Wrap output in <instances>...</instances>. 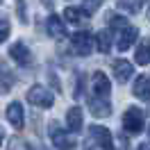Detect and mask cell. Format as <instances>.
<instances>
[{
	"label": "cell",
	"instance_id": "cell-23",
	"mask_svg": "<svg viewBox=\"0 0 150 150\" xmlns=\"http://www.w3.org/2000/svg\"><path fill=\"white\" fill-rule=\"evenodd\" d=\"M80 7H82V9H84L86 14H89V16H91V14H93V11L98 9V7H100V2H82V5H80Z\"/></svg>",
	"mask_w": 150,
	"mask_h": 150
},
{
	"label": "cell",
	"instance_id": "cell-1",
	"mask_svg": "<svg viewBox=\"0 0 150 150\" xmlns=\"http://www.w3.org/2000/svg\"><path fill=\"white\" fill-rule=\"evenodd\" d=\"M143 125H146L143 109L130 105V107H127V112L123 114V127H125V132H130V134H139V132L143 130Z\"/></svg>",
	"mask_w": 150,
	"mask_h": 150
},
{
	"label": "cell",
	"instance_id": "cell-27",
	"mask_svg": "<svg viewBox=\"0 0 150 150\" xmlns=\"http://www.w3.org/2000/svg\"><path fill=\"white\" fill-rule=\"evenodd\" d=\"M148 139H150V125H148Z\"/></svg>",
	"mask_w": 150,
	"mask_h": 150
},
{
	"label": "cell",
	"instance_id": "cell-26",
	"mask_svg": "<svg viewBox=\"0 0 150 150\" xmlns=\"http://www.w3.org/2000/svg\"><path fill=\"white\" fill-rule=\"evenodd\" d=\"M137 150H148V146H146V143H141V146H139Z\"/></svg>",
	"mask_w": 150,
	"mask_h": 150
},
{
	"label": "cell",
	"instance_id": "cell-13",
	"mask_svg": "<svg viewBox=\"0 0 150 150\" xmlns=\"http://www.w3.org/2000/svg\"><path fill=\"white\" fill-rule=\"evenodd\" d=\"M64 18L68 21V23H73V25H82V23H86V18H89V14H86L80 5L77 7H73V5H68L64 9Z\"/></svg>",
	"mask_w": 150,
	"mask_h": 150
},
{
	"label": "cell",
	"instance_id": "cell-10",
	"mask_svg": "<svg viewBox=\"0 0 150 150\" xmlns=\"http://www.w3.org/2000/svg\"><path fill=\"white\" fill-rule=\"evenodd\" d=\"M16 82V75L5 62H0V93H9L11 86Z\"/></svg>",
	"mask_w": 150,
	"mask_h": 150
},
{
	"label": "cell",
	"instance_id": "cell-12",
	"mask_svg": "<svg viewBox=\"0 0 150 150\" xmlns=\"http://www.w3.org/2000/svg\"><path fill=\"white\" fill-rule=\"evenodd\" d=\"M89 109H91V114H93L96 118H107V116L112 114V105H109V100H100V98H93V96H91Z\"/></svg>",
	"mask_w": 150,
	"mask_h": 150
},
{
	"label": "cell",
	"instance_id": "cell-21",
	"mask_svg": "<svg viewBox=\"0 0 150 150\" xmlns=\"http://www.w3.org/2000/svg\"><path fill=\"white\" fill-rule=\"evenodd\" d=\"M7 37H9V21L5 16H0V43L7 41Z\"/></svg>",
	"mask_w": 150,
	"mask_h": 150
},
{
	"label": "cell",
	"instance_id": "cell-14",
	"mask_svg": "<svg viewBox=\"0 0 150 150\" xmlns=\"http://www.w3.org/2000/svg\"><path fill=\"white\" fill-rule=\"evenodd\" d=\"M137 39H139V30L134 28V25H130V28H125L121 34H118V43H116V48H118V50H127Z\"/></svg>",
	"mask_w": 150,
	"mask_h": 150
},
{
	"label": "cell",
	"instance_id": "cell-20",
	"mask_svg": "<svg viewBox=\"0 0 150 150\" xmlns=\"http://www.w3.org/2000/svg\"><path fill=\"white\" fill-rule=\"evenodd\" d=\"M141 7H143V2H125V0H121V2H118V9L130 11V14H137V11H141Z\"/></svg>",
	"mask_w": 150,
	"mask_h": 150
},
{
	"label": "cell",
	"instance_id": "cell-24",
	"mask_svg": "<svg viewBox=\"0 0 150 150\" xmlns=\"http://www.w3.org/2000/svg\"><path fill=\"white\" fill-rule=\"evenodd\" d=\"M16 9H18V18H21V23H28V16H25V2H21Z\"/></svg>",
	"mask_w": 150,
	"mask_h": 150
},
{
	"label": "cell",
	"instance_id": "cell-22",
	"mask_svg": "<svg viewBox=\"0 0 150 150\" xmlns=\"http://www.w3.org/2000/svg\"><path fill=\"white\" fill-rule=\"evenodd\" d=\"M9 150H28V146H25V141H21V139H14L9 141Z\"/></svg>",
	"mask_w": 150,
	"mask_h": 150
},
{
	"label": "cell",
	"instance_id": "cell-7",
	"mask_svg": "<svg viewBox=\"0 0 150 150\" xmlns=\"http://www.w3.org/2000/svg\"><path fill=\"white\" fill-rule=\"evenodd\" d=\"M5 116H7V121H9L16 130H23V127H25V112H23V105L21 103H11L9 107H7Z\"/></svg>",
	"mask_w": 150,
	"mask_h": 150
},
{
	"label": "cell",
	"instance_id": "cell-17",
	"mask_svg": "<svg viewBox=\"0 0 150 150\" xmlns=\"http://www.w3.org/2000/svg\"><path fill=\"white\" fill-rule=\"evenodd\" d=\"M134 62H137V64H141V66H146V64L150 62V41H148V39H141V41H139Z\"/></svg>",
	"mask_w": 150,
	"mask_h": 150
},
{
	"label": "cell",
	"instance_id": "cell-18",
	"mask_svg": "<svg viewBox=\"0 0 150 150\" xmlns=\"http://www.w3.org/2000/svg\"><path fill=\"white\" fill-rule=\"evenodd\" d=\"M96 46H98V52H109V46H112L109 30H100V32L96 34Z\"/></svg>",
	"mask_w": 150,
	"mask_h": 150
},
{
	"label": "cell",
	"instance_id": "cell-11",
	"mask_svg": "<svg viewBox=\"0 0 150 150\" xmlns=\"http://www.w3.org/2000/svg\"><path fill=\"white\" fill-rule=\"evenodd\" d=\"M84 125V118H82V109L80 107H71L66 112V127L68 132H80Z\"/></svg>",
	"mask_w": 150,
	"mask_h": 150
},
{
	"label": "cell",
	"instance_id": "cell-5",
	"mask_svg": "<svg viewBox=\"0 0 150 150\" xmlns=\"http://www.w3.org/2000/svg\"><path fill=\"white\" fill-rule=\"evenodd\" d=\"M71 43H73L75 55H80V57H86L93 50V37H91V32H84V30L75 32L71 37Z\"/></svg>",
	"mask_w": 150,
	"mask_h": 150
},
{
	"label": "cell",
	"instance_id": "cell-28",
	"mask_svg": "<svg viewBox=\"0 0 150 150\" xmlns=\"http://www.w3.org/2000/svg\"><path fill=\"white\" fill-rule=\"evenodd\" d=\"M89 150H91V148H89Z\"/></svg>",
	"mask_w": 150,
	"mask_h": 150
},
{
	"label": "cell",
	"instance_id": "cell-8",
	"mask_svg": "<svg viewBox=\"0 0 150 150\" xmlns=\"http://www.w3.org/2000/svg\"><path fill=\"white\" fill-rule=\"evenodd\" d=\"M9 55L18 66H30L32 64V52H30V48L25 46V43H21V41L9 48Z\"/></svg>",
	"mask_w": 150,
	"mask_h": 150
},
{
	"label": "cell",
	"instance_id": "cell-19",
	"mask_svg": "<svg viewBox=\"0 0 150 150\" xmlns=\"http://www.w3.org/2000/svg\"><path fill=\"white\" fill-rule=\"evenodd\" d=\"M107 23H109V28H112V30H121V32H123L125 28H130L127 18H125V16H121V14H109Z\"/></svg>",
	"mask_w": 150,
	"mask_h": 150
},
{
	"label": "cell",
	"instance_id": "cell-2",
	"mask_svg": "<svg viewBox=\"0 0 150 150\" xmlns=\"http://www.w3.org/2000/svg\"><path fill=\"white\" fill-rule=\"evenodd\" d=\"M48 134H50V141H52L55 148H59V150H73L75 148L73 137H71L57 121H52L50 125H48Z\"/></svg>",
	"mask_w": 150,
	"mask_h": 150
},
{
	"label": "cell",
	"instance_id": "cell-25",
	"mask_svg": "<svg viewBox=\"0 0 150 150\" xmlns=\"http://www.w3.org/2000/svg\"><path fill=\"white\" fill-rule=\"evenodd\" d=\"M2 139H5V132H2V127H0V146H2Z\"/></svg>",
	"mask_w": 150,
	"mask_h": 150
},
{
	"label": "cell",
	"instance_id": "cell-6",
	"mask_svg": "<svg viewBox=\"0 0 150 150\" xmlns=\"http://www.w3.org/2000/svg\"><path fill=\"white\" fill-rule=\"evenodd\" d=\"M89 137L93 139V143H98L105 150H114V137L112 132L107 130L105 125H91L89 127Z\"/></svg>",
	"mask_w": 150,
	"mask_h": 150
},
{
	"label": "cell",
	"instance_id": "cell-3",
	"mask_svg": "<svg viewBox=\"0 0 150 150\" xmlns=\"http://www.w3.org/2000/svg\"><path fill=\"white\" fill-rule=\"evenodd\" d=\"M28 100L34 105V107L48 109V107H52V103H55V96H52L50 89H46V86H41V84H34L28 91Z\"/></svg>",
	"mask_w": 150,
	"mask_h": 150
},
{
	"label": "cell",
	"instance_id": "cell-9",
	"mask_svg": "<svg viewBox=\"0 0 150 150\" xmlns=\"http://www.w3.org/2000/svg\"><path fill=\"white\" fill-rule=\"evenodd\" d=\"M112 71H114V77L118 80V82H127L134 73V66L127 62V59H116L112 64Z\"/></svg>",
	"mask_w": 150,
	"mask_h": 150
},
{
	"label": "cell",
	"instance_id": "cell-16",
	"mask_svg": "<svg viewBox=\"0 0 150 150\" xmlns=\"http://www.w3.org/2000/svg\"><path fill=\"white\" fill-rule=\"evenodd\" d=\"M48 34L55 37V39H64L66 37V25L57 14H52V16L48 18Z\"/></svg>",
	"mask_w": 150,
	"mask_h": 150
},
{
	"label": "cell",
	"instance_id": "cell-4",
	"mask_svg": "<svg viewBox=\"0 0 150 150\" xmlns=\"http://www.w3.org/2000/svg\"><path fill=\"white\" fill-rule=\"evenodd\" d=\"M91 89H93V98L109 100V93H112V82H109V77H107L103 71H96L93 77H91Z\"/></svg>",
	"mask_w": 150,
	"mask_h": 150
},
{
	"label": "cell",
	"instance_id": "cell-15",
	"mask_svg": "<svg viewBox=\"0 0 150 150\" xmlns=\"http://www.w3.org/2000/svg\"><path fill=\"white\" fill-rule=\"evenodd\" d=\"M132 91H134V96L141 98V100H150V77L148 75H139V77L134 80Z\"/></svg>",
	"mask_w": 150,
	"mask_h": 150
}]
</instances>
